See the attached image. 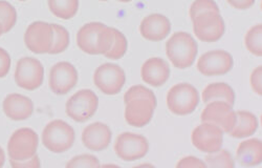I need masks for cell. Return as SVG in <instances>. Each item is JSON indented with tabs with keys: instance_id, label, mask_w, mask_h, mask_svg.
I'll list each match as a JSON object with an SVG mask.
<instances>
[{
	"instance_id": "cell-22",
	"label": "cell",
	"mask_w": 262,
	"mask_h": 168,
	"mask_svg": "<svg viewBox=\"0 0 262 168\" xmlns=\"http://www.w3.org/2000/svg\"><path fill=\"white\" fill-rule=\"evenodd\" d=\"M258 129L257 117L247 111H239L236 113V123L233 130L229 133L231 137L242 139L255 134Z\"/></svg>"
},
{
	"instance_id": "cell-4",
	"label": "cell",
	"mask_w": 262,
	"mask_h": 168,
	"mask_svg": "<svg viewBox=\"0 0 262 168\" xmlns=\"http://www.w3.org/2000/svg\"><path fill=\"white\" fill-rule=\"evenodd\" d=\"M200 103V94L190 83H179L167 94V107L178 116H186L195 111Z\"/></svg>"
},
{
	"instance_id": "cell-23",
	"label": "cell",
	"mask_w": 262,
	"mask_h": 168,
	"mask_svg": "<svg viewBox=\"0 0 262 168\" xmlns=\"http://www.w3.org/2000/svg\"><path fill=\"white\" fill-rule=\"evenodd\" d=\"M202 99L206 104L213 101H224L233 107L235 103V93L229 84L225 82H215L205 88Z\"/></svg>"
},
{
	"instance_id": "cell-36",
	"label": "cell",
	"mask_w": 262,
	"mask_h": 168,
	"mask_svg": "<svg viewBox=\"0 0 262 168\" xmlns=\"http://www.w3.org/2000/svg\"><path fill=\"white\" fill-rule=\"evenodd\" d=\"M177 167H190V168H202V167H207L206 163L199 158L193 157V156H188L180 160V162L177 164Z\"/></svg>"
},
{
	"instance_id": "cell-14",
	"label": "cell",
	"mask_w": 262,
	"mask_h": 168,
	"mask_svg": "<svg viewBox=\"0 0 262 168\" xmlns=\"http://www.w3.org/2000/svg\"><path fill=\"white\" fill-rule=\"evenodd\" d=\"M50 89L56 95L70 93L78 83V72L70 62H58L50 72Z\"/></svg>"
},
{
	"instance_id": "cell-25",
	"label": "cell",
	"mask_w": 262,
	"mask_h": 168,
	"mask_svg": "<svg viewBox=\"0 0 262 168\" xmlns=\"http://www.w3.org/2000/svg\"><path fill=\"white\" fill-rule=\"evenodd\" d=\"M262 25H256L251 28L245 37V45L248 51L257 56H262Z\"/></svg>"
},
{
	"instance_id": "cell-26",
	"label": "cell",
	"mask_w": 262,
	"mask_h": 168,
	"mask_svg": "<svg viewBox=\"0 0 262 168\" xmlns=\"http://www.w3.org/2000/svg\"><path fill=\"white\" fill-rule=\"evenodd\" d=\"M54 31V39L53 45L49 52V54H60L63 53L70 46V33L69 31L62 26L59 25H52Z\"/></svg>"
},
{
	"instance_id": "cell-5",
	"label": "cell",
	"mask_w": 262,
	"mask_h": 168,
	"mask_svg": "<svg viewBox=\"0 0 262 168\" xmlns=\"http://www.w3.org/2000/svg\"><path fill=\"white\" fill-rule=\"evenodd\" d=\"M99 98L91 90H80L74 94L65 105V113L76 122L90 120L97 112Z\"/></svg>"
},
{
	"instance_id": "cell-21",
	"label": "cell",
	"mask_w": 262,
	"mask_h": 168,
	"mask_svg": "<svg viewBox=\"0 0 262 168\" xmlns=\"http://www.w3.org/2000/svg\"><path fill=\"white\" fill-rule=\"evenodd\" d=\"M236 160L240 165L251 167L262 161V142L259 139H249L240 143L237 147Z\"/></svg>"
},
{
	"instance_id": "cell-11",
	"label": "cell",
	"mask_w": 262,
	"mask_h": 168,
	"mask_svg": "<svg viewBox=\"0 0 262 168\" xmlns=\"http://www.w3.org/2000/svg\"><path fill=\"white\" fill-rule=\"evenodd\" d=\"M191 141L199 151L206 154H213L222 150L224 132L213 123L203 122L192 132Z\"/></svg>"
},
{
	"instance_id": "cell-33",
	"label": "cell",
	"mask_w": 262,
	"mask_h": 168,
	"mask_svg": "<svg viewBox=\"0 0 262 168\" xmlns=\"http://www.w3.org/2000/svg\"><path fill=\"white\" fill-rule=\"evenodd\" d=\"M261 76H262V67L260 66V67L256 68V69L252 72L251 78H250L251 87H252L253 91H254L258 96H261V95H262Z\"/></svg>"
},
{
	"instance_id": "cell-18",
	"label": "cell",
	"mask_w": 262,
	"mask_h": 168,
	"mask_svg": "<svg viewBox=\"0 0 262 168\" xmlns=\"http://www.w3.org/2000/svg\"><path fill=\"white\" fill-rule=\"evenodd\" d=\"M141 77L145 83L151 87H162L170 77L169 65L162 58H150L142 66Z\"/></svg>"
},
{
	"instance_id": "cell-6",
	"label": "cell",
	"mask_w": 262,
	"mask_h": 168,
	"mask_svg": "<svg viewBox=\"0 0 262 168\" xmlns=\"http://www.w3.org/2000/svg\"><path fill=\"white\" fill-rule=\"evenodd\" d=\"M39 144L37 133L28 128L15 131L8 143V152L11 160H28L36 155Z\"/></svg>"
},
{
	"instance_id": "cell-38",
	"label": "cell",
	"mask_w": 262,
	"mask_h": 168,
	"mask_svg": "<svg viewBox=\"0 0 262 168\" xmlns=\"http://www.w3.org/2000/svg\"><path fill=\"white\" fill-rule=\"evenodd\" d=\"M6 162V154L3 150V147H0V167H3Z\"/></svg>"
},
{
	"instance_id": "cell-2",
	"label": "cell",
	"mask_w": 262,
	"mask_h": 168,
	"mask_svg": "<svg viewBox=\"0 0 262 168\" xmlns=\"http://www.w3.org/2000/svg\"><path fill=\"white\" fill-rule=\"evenodd\" d=\"M199 47L193 37L186 32L173 34L166 44V55L172 65L185 70L190 68L198 56Z\"/></svg>"
},
{
	"instance_id": "cell-13",
	"label": "cell",
	"mask_w": 262,
	"mask_h": 168,
	"mask_svg": "<svg viewBox=\"0 0 262 168\" xmlns=\"http://www.w3.org/2000/svg\"><path fill=\"white\" fill-rule=\"evenodd\" d=\"M201 120L217 125L224 133H230L236 123V113L232 105L227 102L213 101L207 104L201 115Z\"/></svg>"
},
{
	"instance_id": "cell-29",
	"label": "cell",
	"mask_w": 262,
	"mask_h": 168,
	"mask_svg": "<svg viewBox=\"0 0 262 168\" xmlns=\"http://www.w3.org/2000/svg\"><path fill=\"white\" fill-rule=\"evenodd\" d=\"M127 51V39L124 36V34L117 29H115V40L114 44L104 56L108 59H113V60H118L121 59Z\"/></svg>"
},
{
	"instance_id": "cell-12",
	"label": "cell",
	"mask_w": 262,
	"mask_h": 168,
	"mask_svg": "<svg viewBox=\"0 0 262 168\" xmlns=\"http://www.w3.org/2000/svg\"><path fill=\"white\" fill-rule=\"evenodd\" d=\"M53 27L45 21H35L31 24L25 34L27 48L35 54L49 53L53 45Z\"/></svg>"
},
{
	"instance_id": "cell-9",
	"label": "cell",
	"mask_w": 262,
	"mask_h": 168,
	"mask_svg": "<svg viewBox=\"0 0 262 168\" xmlns=\"http://www.w3.org/2000/svg\"><path fill=\"white\" fill-rule=\"evenodd\" d=\"M94 83L103 94L114 96L122 91L126 83V75L120 66L104 63L95 71Z\"/></svg>"
},
{
	"instance_id": "cell-41",
	"label": "cell",
	"mask_w": 262,
	"mask_h": 168,
	"mask_svg": "<svg viewBox=\"0 0 262 168\" xmlns=\"http://www.w3.org/2000/svg\"><path fill=\"white\" fill-rule=\"evenodd\" d=\"M100 2H108V0H100Z\"/></svg>"
},
{
	"instance_id": "cell-42",
	"label": "cell",
	"mask_w": 262,
	"mask_h": 168,
	"mask_svg": "<svg viewBox=\"0 0 262 168\" xmlns=\"http://www.w3.org/2000/svg\"><path fill=\"white\" fill-rule=\"evenodd\" d=\"M19 2H27V0H19Z\"/></svg>"
},
{
	"instance_id": "cell-39",
	"label": "cell",
	"mask_w": 262,
	"mask_h": 168,
	"mask_svg": "<svg viewBox=\"0 0 262 168\" xmlns=\"http://www.w3.org/2000/svg\"><path fill=\"white\" fill-rule=\"evenodd\" d=\"M3 34H5V32H4V28H3V25L0 24V36H2Z\"/></svg>"
},
{
	"instance_id": "cell-31",
	"label": "cell",
	"mask_w": 262,
	"mask_h": 168,
	"mask_svg": "<svg viewBox=\"0 0 262 168\" xmlns=\"http://www.w3.org/2000/svg\"><path fill=\"white\" fill-rule=\"evenodd\" d=\"M100 162L97 157L89 154L80 155L74 157L68 164L67 167L69 168H78V167H90V168H97L100 167Z\"/></svg>"
},
{
	"instance_id": "cell-16",
	"label": "cell",
	"mask_w": 262,
	"mask_h": 168,
	"mask_svg": "<svg viewBox=\"0 0 262 168\" xmlns=\"http://www.w3.org/2000/svg\"><path fill=\"white\" fill-rule=\"evenodd\" d=\"M125 120L135 128L146 126L154 117L157 101L145 98H135L125 102Z\"/></svg>"
},
{
	"instance_id": "cell-24",
	"label": "cell",
	"mask_w": 262,
	"mask_h": 168,
	"mask_svg": "<svg viewBox=\"0 0 262 168\" xmlns=\"http://www.w3.org/2000/svg\"><path fill=\"white\" fill-rule=\"evenodd\" d=\"M50 11L58 18L69 20L76 16L79 0H48Z\"/></svg>"
},
{
	"instance_id": "cell-35",
	"label": "cell",
	"mask_w": 262,
	"mask_h": 168,
	"mask_svg": "<svg viewBox=\"0 0 262 168\" xmlns=\"http://www.w3.org/2000/svg\"><path fill=\"white\" fill-rule=\"evenodd\" d=\"M11 69V57L9 53L0 48V78H5Z\"/></svg>"
},
{
	"instance_id": "cell-10",
	"label": "cell",
	"mask_w": 262,
	"mask_h": 168,
	"mask_svg": "<svg viewBox=\"0 0 262 168\" xmlns=\"http://www.w3.org/2000/svg\"><path fill=\"white\" fill-rule=\"evenodd\" d=\"M149 151L148 140L139 134L122 133L116 140L115 153L123 161L133 162L144 158Z\"/></svg>"
},
{
	"instance_id": "cell-15",
	"label": "cell",
	"mask_w": 262,
	"mask_h": 168,
	"mask_svg": "<svg viewBox=\"0 0 262 168\" xmlns=\"http://www.w3.org/2000/svg\"><path fill=\"white\" fill-rule=\"evenodd\" d=\"M233 68V57L223 50H215L205 53L198 61L199 72L207 77L222 76L229 73Z\"/></svg>"
},
{
	"instance_id": "cell-32",
	"label": "cell",
	"mask_w": 262,
	"mask_h": 168,
	"mask_svg": "<svg viewBox=\"0 0 262 168\" xmlns=\"http://www.w3.org/2000/svg\"><path fill=\"white\" fill-rule=\"evenodd\" d=\"M135 98H145V99L157 101V97L155 93L143 86L131 87L124 95V102Z\"/></svg>"
},
{
	"instance_id": "cell-30",
	"label": "cell",
	"mask_w": 262,
	"mask_h": 168,
	"mask_svg": "<svg viewBox=\"0 0 262 168\" xmlns=\"http://www.w3.org/2000/svg\"><path fill=\"white\" fill-rule=\"evenodd\" d=\"M205 12H220V8L214 0H195L190 7V18L194 19L196 16Z\"/></svg>"
},
{
	"instance_id": "cell-1",
	"label": "cell",
	"mask_w": 262,
	"mask_h": 168,
	"mask_svg": "<svg viewBox=\"0 0 262 168\" xmlns=\"http://www.w3.org/2000/svg\"><path fill=\"white\" fill-rule=\"evenodd\" d=\"M115 40V29L101 23L84 25L77 34V45L89 55H105Z\"/></svg>"
},
{
	"instance_id": "cell-34",
	"label": "cell",
	"mask_w": 262,
	"mask_h": 168,
	"mask_svg": "<svg viewBox=\"0 0 262 168\" xmlns=\"http://www.w3.org/2000/svg\"><path fill=\"white\" fill-rule=\"evenodd\" d=\"M10 163H11V166L14 168H39L41 166L40 160L37 154L32 158L28 160H23V161H15L10 159Z\"/></svg>"
},
{
	"instance_id": "cell-17",
	"label": "cell",
	"mask_w": 262,
	"mask_h": 168,
	"mask_svg": "<svg viewBox=\"0 0 262 168\" xmlns=\"http://www.w3.org/2000/svg\"><path fill=\"white\" fill-rule=\"evenodd\" d=\"M113 133L109 126L102 122H95L87 125L82 132L83 145L93 152L106 150L112 142Z\"/></svg>"
},
{
	"instance_id": "cell-27",
	"label": "cell",
	"mask_w": 262,
	"mask_h": 168,
	"mask_svg": "<svg viewBox=\"0 0 262 168\" xmlns=\"http://www.w3.org/2000/svg\"><path fill=\"white\" fill-rule=\"evenodd\" d=\"M204 162L206 163L207 167L211 168H233L235 166L233 157L227 150H220L216 153L209 154L206 156Z\"/></svg>"
},
{
	"instance_id": "cell-40",
	"label": "cell",
	"mask_w": 262,
	"mask_h": 168,
	"mask_svg": "<svg viewBox=\"0 0 262 168\" xmlns=\"http://www.w3.org/2000/svg\"><path fill=\"white\" fill-rule=\"evenodd\" d=\"M118 2H120V3H129V2H131V0H118Z\"/></svg>"
},
{
	"instance_id": "cell-8",
	"label": "cell",
	"mask_w": 262,
	"mask_h": 168,
	"mask_svg": "<svg viewBox=\"0 0 262 168\" xmlns=\"http://www.w3.org/2000/svg\"><path fill=\"white\" fill-rule=\"evenodd\" d=\"M195 36L204 42L220 40L226 30L225 21L220 12H205L192 19Z\"/></svg>"
},
{
	"instance_id": "cell-37",
	"label": "cell",
	"mask_w": 262,
	"mask_h": 168,
	"mask_svg": "<svg viewBox=\"0 0 262 168\" xmlns=\"http://www.w3.org/2000/svg\"><path fill=\"white\" fill-rule=\"evenodd\" d=\"M230 6H232L234 9L237 10H247L251 8L255 0H227Z\"/></svg>"
},
{
	"instance_id": "cell-3",
	"label": "cell",
	"mask_w": 262,
	"mask_h": 168,
	"mask_svg": "<svg viewBox=\"0 0 262 168\" xmlns=\"http://www.w3.org/2000/svg\"><path fill=\"white\" fill-rule=\"evenodd\" d=\"M75 139L74 129L63 120L51 121L42 132V144L54 154H62L71 150Z\"/></svg>"
},
{
	"instance_id": "cell-20",
	"label": "cell",
	"mask_w": 262,
	"mask_h": 168,
	"mask_svg": "<svg viewBox=\"0 0 262 168\" xmlns=\"http://www.w3.org/2000/svg\"><path fill=\"white\" fill-rule=\"evenodd\" d=\"M171 31L169 19L162 14H151L145 17L140 26L141 35L150 41H162Z\"/></svg>"
},
{
	"instance_id": "cell-28",
	"label": "cell",
	"mask_w": 262,
	"mask_h": 168,
	"mask_svg": "<svg viewBox=\"0 0 262 168\" xmlns=\"http://www.w3.org/2000/svg\"><path fill=\"white\" fill-rule=\"evenodd\" d=\"M17 23V12L15 8L8 2L0 0V24L3 25L4 32H10Z\"/></svg>"
},
{
	"instance_id": "cell-7",
	"label": "cell",
	"mask_w": 262,
	"mask_h": 168,
	"mask_svg": "<svg viewBox=\"0 0 262 168\" xmlns=\"http://www.w3.org/2000/svg\"><path fill=\"white\" fill-rule=\"evenodd\" d=\"M14 76L19 88L27 91H35L41 87L43 82L45 68L38 59L24 57L17 62Z\"/></svg>"
},
{
	"instance_id": "cell-19",
	"label": "cell",
	"mask_w": 262,
	"mask_h": 168,
	"mask_svg": "<svg viewBox=\"0 0 262 168\" xmlns=\"http://www.w3.org/2000/svg\"><path fill=\"white\" fill-rule=\"evenodd\" d=\"M3 109L9 119L13 121H24L31 118L33 115L34 103L27 96L10 94L3 102Z\"/></svg>"
}]
</instances>
